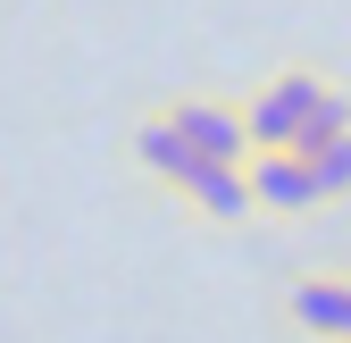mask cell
Listing matches in <instances>:
<instances>
[{"instance_id":"cell-2","label":"cell","mask_w":351,"mask_h":343,"mask_svg":"<svg viewBox=\"0 0 351 343\" xmlns=\"http://www.w3.org/2000/svg\"><path fill=\"white\" fill-rule=\"evenodd\" d=\"M159 117L176 126V143H184L193 159H217V167H243V159H251L243 101H209V93H193V101H167Z\"/></svg>"},{"instance_id":"cell-7","label":"cell","mask_w":351,"mask_h":343,"mask_svg":"<svg viewBox=\"0 0 351 343\" xmlns=\"http://www.w3.org/2000/svg\"><path fill=\"white\" fill-rule=\"evenodd\" d=\"M335 134H351V93H335V84H326V101H318L310 117H301V134H293V151L310 159V151H318V143H335Z\"/></svg>"},{"instance_id":"cell-6","label":"cell","mask_w":351,"mask_h":343,"mask_svg":"<svg viewBox=\"0 0 351 343\" xmlns=\"http://www.w3.org/2000/svg\"><path fill=\"white\" fill-rule=\"evenodd\" d=\"M134 159H143V176H151V185H167V193L184 185V167H193V151L176 143V126H167L159 109H151V117L134 126Z\"/></svg>"},{"instance_id":"cell-1","label":"cell","mask_w":351,"mask_h":343,"mask_svg":"<svg viewBox=\"0 0 351 343\" xmlns=\"http://www.w3.org/2000/svg\"><path fill=\"white\" fill-rule=\"evenodd\" d=\"M318 101H326V75H310V67H285L268 93H251V101H243V134H251V151H293L301 117H310Z\"/></svg>"},{"instance_id":"cell-5","label":"cell","mask_w":351,"mask_h":343,"mask_svg":"<svg viewBox=\"0 0 351 343\" xmlns=\"http://www.w3.org/2000/svg\"><path fill=\"white\" fill-rule=\"evenodd\" d=\"M285 318H293L301 335L343 343V327H351V285H343V276H301V285H293V302H285Z\"/></svg>"},{"instance_id":"cell-9","label":"cell","mask_w":351,"mask_h":343,"mask_svg":"<svg viewBox=\"0 0 351 343\" xmlns=\"http://www.w3.org/2000/svg\"><path fill=\"white\" fill-rule=\"evenodd\" d=\"M343 343H351V327H343Z\"/></svg>"},{"instance_id":"cell-4","label":"cell","mask_w":351,"mask_h":343,"mask_svg":"<svg viewBox=\"0 0 351 343\" xmlns=\"http://www.w3.org/2000/svg\"><path fill=\"white\" fill-rule=\"evenodd\" d=\"M176 193H184L201 218H217V226H243L251 209H259V201H251V176H243V167H217V159H193Z\"/></svg>"},{"instance_id":"cell-8","label":"cell","mask_w":351,"mask_h":343,"mask_svg":"<svg viewBox=\"0 0 351 343\" xmlns=\"http://www.w3.org/2000/svg\"><path fill=\"white\" fill-rule=\"evenodd\" d=\"M310 176H318V201L351 193V134H335V143H318V151H310Z\"/></svg>"},{"instance_id":"cell-3","label":"cell","mask_w":351,"mask_h":343,"mask_svg":"<svg viewBox=\"0 0 351 343\" xmlns=\"http://www.w3.org/2000/svg\"><path fill=\"white\" fill-rule=\"evenodd\" d=\"M243 176H251V201H259V209H276V218L318 209V176H310V159H301V151H251V159H243Z\"/></svg>"}]
</instances>
